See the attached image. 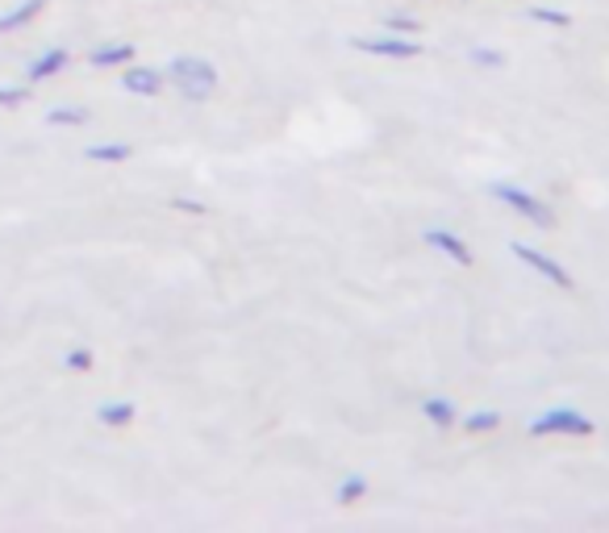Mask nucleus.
<instances>
[{
    "mask_svg": "<svg viewBox=\"0 0 609 533\" xmlns=\"http://www.w3.org/2000/svg\"><path fill=\"white\" fill-rule=\"evenodd\" d=\"M530 17L542 25H572V17L568 13H560V9H530Z\"/></svg>",
    "mask_w": 609,
    "mask_h": 533,
    "instance_id": "obj_20",
    "label": "nucleus"
},
{
    "mask_svg": "<svg viewBox=\"0 0 609 533\" xmlns=\"http://www.w3.org/2000/svg\"><path fill=\"white\" fill-rule=\"evenodd\" d=\"M497 425H501V413H492V409H480V413L464 417V429H468V434H489Z\"/></svg>",
    "mask_w": 609,
    "mask_h": 533,
    "instance_id": "obj_15",
    "label": "nucleus"
},
{
    "mask_svg": "<svg viewBox=\"0 0 609 533\" xmlns=\"http://www.w3.org/2000/svg\"><path fill=\"white\" fill-rule=\"evenodd\" d=\"M29 100V88H13V84H0V105L4 109H17V105H25Z\"/></svg>",
    "mask_w": 609,
    "mask_h": 533,
    "instance_id": "obj_18",
    "label": "nucleus"
},
{
    "mask_svg": "<svg viewBox=\"0 0 609 533\" xmlns=\"http://www.w3.org/2000/svg\"><path fill=\"white\" fill-rule=\"evenodd\" d=\"M63 68H71V54L55 47V50H47V54H38V59L25 68V80H29V84H47V80H55Z\"/></svg>",
    "mask_w": 609,
    "mask_h": 533,
    "instance_id": "obj_8",
    "label": "nucleus"
},
{
    "mask_svg": "<svg viewBox=\"0 0 609 533\" xmlns=\"http://www.w3.org/2000/svg\"><path fill=\"white\" fill-rule=\"evenodd\" d=\"M88 121V109H80V105H71V109H50L47 113V125H84Z\"/></svg>",
    "mask_w": 609,
    "mask_h": 533,
    "instance_id": "obj_17",
    "label": "nucleus"
},
{
    "mask_svg": "<svg viewBox=\"0 0 609 533\" xmlns=\"http://www.w3.org/2000/svg\"><path fill=\"white\" fill-rule=\"evenodd\" d=\"M130 59H139V50L130 47V43H114V47H100L88 54L93 68H126Z\"/></svg>",
    "mask_w": 609,
    "mask_h": 533,
    "instance_id": "obj_13",
    "label": "nucleus"
},
{
    "mask_svg": "<svg viewBox=\"0 0 609 533\" xmlns=\"http://www.w3.org/2000/svg\"><path fill=\"white\" fill-rule=\"evenodd\" d=\"M384 25H389V34H418V29H422V25L414 22V17H401V13H397V17H389Z\"/></svg>",
    "mask_w": 609,
    "mask_h": 533,
    "instance_id": "obj_21",
    "label": "nucleus"
},
{
    "mask_svg": "<svg viewBox=\"0 0 609 533\" xmlns=\"http://www.w3.org/2000/svg\"><path fill=\"white\" fill-rule=\"evenodd\" d=\"M510 251H514V258H522L526 267H535V271H539L542 279H551L556 288H563V292H572V288H576V283H572V276L563 271L560 263H556V258H547L542 251H535V246H522V242H514Z\"/></svg>",
    "mask_w": 609,
    "mask_h": 533,
    "instance_id": "obj_5",
    "label": "nucleus"
},
{
    "mask_svg": "<svg viewBox=\"0 0 609 533\" xmlns=\"http://www.w3.org/2000/svg\"><path fill=\"white\" fill-rule=\"evenodd\" d=\"M492 196H497L505 209H514L517 217H526L530 226H539V230H551V226H556V213L547 209V201H539V196H535V192H526V187L492 184Z\"/></svg>",
    "mask_w": 609,
    "mask_h": 533,
    "instance_id": "obj_3",
    "label": "nucleus"
},
{
    "mask_svg": "<svg viewBox=\"0 0 609 533\" xmlns=\"http://www.w3.org/2000/svg\"><path fill=\"white\" fill-rule=\"evenodd\" d=\"M121 88L134 96H159L164 93V71L159 68H142V63H126L121 68Z\"/></svg>",
    "mask_w": 609,
    "mask_h": 533,
    "instance_id": "obj_6",
    "label": "nucleus"
},
{
    "mask_svg": "<svg viewBox=\"0 0 609 533\" xmlns=\"http://www.w3.org/2000/svg\"><path fill=\"white\" fill-rule=\"evenodd\" d=\"M363 496H368V480H363V475H347V480L338 484V492H334L338 505H355V500H363Z\"/></svg>",
    "mask_w": 609,
    "mask_h": 533,
    "instance_id": "obj_14",
    "label": "nucleus"
},
{
    "mask_svg": "<svg viewBox=\"0 0 609 533\" xmlns=\"http://www.w3.org/2000/svg\"><path fill=\"white\" fill-rule=\"evenodd\" d=\"M47 9V0H22V4H13L9 13H0V34H9V29H22V25H29L38 13Z\"/></svg>",
    "mask_w": 609,
    "mask_h": 533,
    "instance_id": "obj_11",
    "label": "nucleus"
},
{
    "mask_svg": "<svg viewBox=\"0 0 609 533\" xmlns=\"http://www.w3.org/2000/svg\"><path fill=\"white\" fill-rule=\"evenodd\" d=\"M171 209L192 213V217H205V205H196V201H188V196H176V201H171Z\"/></svg>",
    "mask_w": 609,
    "mask_h": 533,
    "instance_id": "obj_22",
    "label": "nucleus"
},
{
    "mask_svg": "<svg viewBox=\"0 0 609 533\" xmlns=\"http://www.w3.org/2000/svg\"><path fill=\"white\" fill-rule=\"evenodd\" d=\"M593 438L597 434V425L585 417V413H576V409H547L539 417L530 421V438Z\"/></svg>",
    "mask_w": 609,
    "mask_h": 533,
    "instance_id": "obj_2",
    "label": "nucleus"
},
{
    "mask_svg": "<svg viewBox=\"0 0 609 533\" xmlns=\"http://www.w3.org/2000/svg\"><path fill=\"white\" fill-rule=\"evenodd\" d=\"M422 242H426V246H434V251H439V255L455 258V263H459V267H471V251H468V242H464V238H459V233L439 230V226H434V230H426V233H422Z\"/></svg>",
    "mask_w": 609,
    "mask_h": 533,
    "instance_id": "obj_7",
    "label": "nucleus"
},
{
    "mask_svg": "<svg viewBox=\"0 0 609 533\" xmlns=\"http://www.w3.org/2000/svg\"><path fill=\"white\" fill-rule=\"evenodd\" d=\"M471 63H480V68H505V54H501V50L476 47L471 50Z\"/></svg>",
    "mask_w": 609,
    "mask_h": 533,
    "instance_id": "obj_19",
    "label": "nucleus"
},
{
    "mask_svg": "<svg viewBox=\"0 0 609 533\" xmlns=\"http://www.w3.org/2000/svg\"><path fill=\"white\" fill-rule=\"evenodd\" d=\"M355 50H363V54H375V59H418L422 54V43H414V38H355L351 43Z\"/></svg>",
    "mask_w": 609,
    "mask_h": 533,
    "instance_id": "obj_4",
    "label": "nucleus"
},
{
    "mask_svg": "<svg viewBox=\"0 0 609 533\" xmlns=\"http://www.w3.org/2000/svg\"><path fill=\"white\" fill-rule=\"evenodd\" d=\"M422 417L434 425V429H455V400H446V396H426L422 400Z\"/></svg>",
    "mask_w": 609,
    "mask_h": 533,
    "instance_id": "obj_10",
    "label": "nucleus"
},
{
    "mask_svg": "<svg viewBox=\"0 0 609 533\" xmlns=\"http://www.w3.org/2000/svg\"><path fill=\"white\" fill-rule=\"evenodd\" d=\"M63 367H68V372H93L96 354L88 347H75V350H68V354H63Z\"/></svg>",
    "mask_w": 609,
    "mask_h": 533,
    "instance_id": "obj_16",
    "label": "nucleus"
},
{
    "mask_svg": "<svg viewBox=\"0 0 609 533\" xmlns=\"http://www.w3.org/2000/svg\"><path fill=\"white\" fill-rule=\"evenodd\" d=\"M134 417H139L134 400H105V404H96V421L109 425V429H126Z\"/></svg>",
    "mask_w": 609,
    "mask_h": 533,
    "instance_id": "obj_9",
    "label": "nucleus"
},
{
    "mask_svg": "<svg viewBox=\"0 0 609 533\" xmlns=\"http://www.w3.org/2000/svg\"><path fill=\"white\" fill-rule=\"evenodd\" d=\"M217 80H222L217 68L210 59H196V54H176L171 63H164V84H171L192 105H205L217 93Z\"/></svg>",
    "mask_w": 609,
    "mask_h": 533,
    "instance_id": "obj_1",
    "label": "nucleus"
},
{
    "mask_svg": "<svg viewBox=\"0 0 609 533\" xmlns=\"http://www.w3.org/2000/svg\"><path fill=\"white\" fill-rule=\"evenodd\" d=\"M84 159L88 162H130L134 159V146H130V142H93V146L84 150Z\"/></svg>",
    "mask_w": 609,
    "mask_h": 533,
    "instance_id": "obj_12",
    "label": "nucleus"
}]
</instances>
